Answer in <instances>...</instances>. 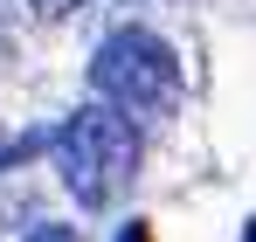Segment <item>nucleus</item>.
<instances>
[{
    "mask_svg": "<svg viewBox=\"0 0 256 242\" xmlns=\"http://www.w3.org/2000/svg\"><path fill=\"white\" fill-rule=\"evenodd\" d=\"M242 242H256V222H250V228H242Z\"/></svg>",
    "mask_w": 256,
    "mask_h": 242,
    "instance_id": "0eeeda50",
    "label": "nucleus"
},
{
    "mask_svg": "<svg viewBox=\"0 0 256 242\" xmlns=\"http://www.w3.org/2000/svg\"><path fill=\"white\" fill-rule=\"evenodd\" d=\"M90 90L125 118H166L180 104V56L152 28H118L90 56Z\"/></svg>",
    "mask_w": 256,
    "mask_h": 242,
    "instance_id": "f03ea898",
    "label": "nucleus"
},
{
    "mask_svg": "<svg viewBox=\"0 0 256 242\" xmlns=\"http://www.w3.org/2000/svg\"><path fill=\"white\" fill-rule=\"evenodd\" d=\"M28 7H35V14H48V21H62V14H76L84 0H28Z\"/></svg>",
    "mask_w": 256,
    "mask_h": 242,
    "instance_id": "20e7f679",
    "label": "nucleus"
},
{
    "mask_svg": "<svg viewBox=\"0 0 256 242\" xmlns=\"http://www.w3.org/2000/svg\"><path fill=\"white\" fill-rule=\"evenodd\" d=\"M48 146H56V173H62V187H70L76 208H111L132 187V173H138V132L111 104L70 111L48 132Z\"/></svg>",
    "mask_w": 256,
    "mask_h": 242,
    "instance_id": "f257e3e1",
    "label": "nucleus"
},
{
    "mask_svg": "<svg viewBox=\"0 0 256 242\" xmlns=\"http://www.w3.org/2000/svg\"><path fill=\"white\" fill-rule=\"evenodd\" d=\"M28 242H84V236H76V228H35Z\"/></svg>",
    "mask_w": 256,
    "mask_h": 242,
    "instance_id": "39448f33",
    "label": "nucleus"
},
{
    "mask_svg": "<svg viewBox=\"0 0 256 242\" xmlns=\"http://www.w3.org/2000/svg\"><path fill=\"white\" fill-rule=\"evenodd\" d=\"M48 146V132H21V138H0V166H21L28 152H42Z\"/></svg>",
    "mask_w": 256,
    "mask_h": 242,
    "instance_id": "7ed1b4c3",
    "label": "nucleus"
},
{
    "mask_svg": "<svg viewBox=\"0 0 256 242\" xmlns=\"http://www.w3.org/2000/svg\"><path fill=\"white\" fill-rule=\"evenodd\" d=\"M118 242H146V222H125V236Z\"/></svg>",
    "mask_w": 256,
    "mask_h": 242,
    "instance_id": "423d86ee",
    "label": "nucleus"
}]
</instances>
